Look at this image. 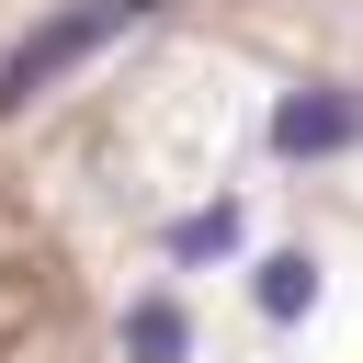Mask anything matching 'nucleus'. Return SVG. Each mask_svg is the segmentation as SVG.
Segmentation results:
<instances>
[{
    "label": "nucleus",
    "instance_id": "nucleus-1",
    "mask_svg": "<svg viewBox=\"0 0 363 363\" xmlns=\"http://www.w3.org/2000/svg\"><path fill=\"white\" fill-rule=\"evenodd\" d=\"M147 11H159V0H68V11H45V23L0 57V113H23V102H34V91H57L68 68H91V57H102L113 34H136Z\"/></svg>",
    "mask_w": 363,
    "mask_h": 363
},
{
    "label": "nucleus",
    "instance_id": "nucleus-2",
    "mask_svg": "<svg viewBox=\"0 0 363 363\" xmlns=\"http://www.w3.org/2000/svg\"><path fill=\"white\" fill-rule=\"evenodd\" d=\"M352 136H363V91H340V79H306L272 113V159H340Z\"/></svg>",
    "mask_w": 363,
    "mask_h": 363
},
{
    "label": "nucleus",
    "instance_id": "nucleus-3",
    "mask_svg": "<svg viewBox=\"0 0 363 363\" xmlns=\"http://www.w3.org/2000/svg\"><path fill=\"white\" fill-rule=\"evenodd\" d=\"M113 340H125V363H193V306L182 295H136L113 318Z\"/></svg>",
    "mask_w": 363,
    "mask_h": 363
},
{
    "label": "nucleus",
    "instance_id": "nucleus-4",
    "mask_svg": "<svg viewBox=\"0 0 363 363\" xmlns=\"http://www.w3.org/2000/svg\"><path fill=\"white\" fill-rule=\"evenodd\" d=\"M250 306L295 329V318L318 306V261H306V250H261V261H250Z\"/></svg>",
    "mask_w": 363,
    "mask_h": 363
},
{
    "label": "nucleus",
    "instance_id": "nucleus-5",
    "mask_svg": "<svg viewBox=\"0 0 363 363\" xmlns=\"http://www.w3.org/2000/svg\"><path fill=\"white\" fill-rule=\"evenodd\" d=\"M227 250H238V204H204V216L170 227V261H182V272H193V261H227Z\"/></svg>",
    "mask_w": 363,
    "mask_h": 363
}]
</instances>
